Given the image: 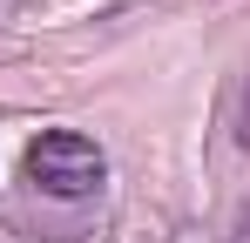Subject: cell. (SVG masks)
Instances as JSON below:
<instances>
[{"label": "cell", "instance_id": "7a4b0ae2", "mask_svg": "<svg viewBox=\"0 0 250 243\" xmlns=\"http://www.w3.org/2000/svg\"><path fill=\"white\" fill-rule=\"evenodd\" d=\"M223 243H250V202H237V216H230V237Z\"/></svg>", "mask_w": 250, "mask_h": 243}, {"label": "cell", "instance_id": "3957f363", "mask_svg": "<svg viewBox=\"0 0 250 243\" xmlns=\"http://www.w3.org/2000/svg\"><path fill=\"white\" fill-rule=\"evenodd\" d=\"M237 142L250 149V81H244V108H237Z\"/></svg>", "mask_w": 250, "mask_h": 243}, {"label": "cell", "instance_id": "6da1fadb", "mask_svg": "<svg viewBox=\"0 0 250 243\" xmlns=\"http://www.w3.org/2000/svg\"><path fill=\"white\" fill-rule=\"evenodd\" d=\"M21 169H27V182H34L41 196H54V202H82V196H95V189L108 182L102 142H95V135H75V128L34 135L27 156H21Z\"/></svg>", "mask_w": 250, "mask_h": 243}]
</instances>
